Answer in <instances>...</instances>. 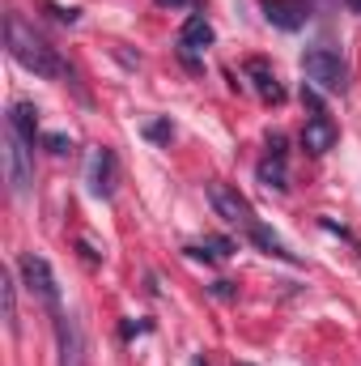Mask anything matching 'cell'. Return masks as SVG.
Instances as JSON below:
<instances>
[{"mask_svg": "<svg viewBox=\"0 0 361 366\" xmlns=\"http://www.w3.org/2000/svg\"><path fill=\"white\" fill-rule=\"evenodd\" d=\"M4 43H9V56H13L21 69H30L34 77H43V81H60V77H64V60L56 56V47H47L17 13L4 17Z\"/></svg>", "mask_w": 361, "mask_h": 366, "instance_id": "cell-1", "label": "cell"}, {"mask_svg": "<svg viewBox=\"0 0 361 366\" xmlns=\"http://www.w3.org/2000/svg\"><path fill=\"white\" fill-rule=\"evenodd\" d=\"M302 73H306V81L315 90H327V94H340L345 90V77H349L340 51H332V47H310L302 56Z\"/></svg>", "mask_w": 361, "mask_h": 366, "instance_id": "cell-2", "label": "cell"}, {"mask_svg": "<svg viewBox=\"0 0 361 366\" xmlns=\"http://www.w3.org/2000/svg\"><path fill=\"white\" fill-rule=\"evenodd\" d=\"M17 269H21V281H26V290L51 311V315H60V285H56V273H51V264L39 256V252H21V260H17Z\"/></svg>", "mask_w": 361, "mask_h": 366, "instance_id": "cell-3", "label": "cell"}, {"mask_svg": "<svg viewBox=\"0 0 361 366\" xmlns=\"http://www.w3.org/2000/svg\"><path fill=\"white\" fill-rule=\"evenodd\" d=\"M30 145L26 141H17L9 128H4V179L13 187V196H26L30 192V183H34V162H30Z\"/></svg>", "mask_w": 361, "mask_h": 366, "instance_id": "cell-4", "label": "cell"}, {"mask_svg": "<svg viewBox=\"0 0 361 366\" xmlns=\"http://www.w3.org/2000/svg\"><path fill=\"white\" fill-rule=\"evenodd\" d=\"M204 192H208V204L217 209V217H221V222H230V226H243V230L255 222V213H251V200H247L238 187H230V183H208Z\"/></svg>", "mask_w": 361, "mask_h": 366, "instance_id": "cell-5", "label": "cell"}, {"mask_svg": "<svg viewBox=\"0 0 361 366\" xmlns=\"http://www.w3.org/2000/svg\"><path fill=\"white\" fill-rule=\"evenodd\" d=\"M260 9H264L268 26L285 30V34H293V30H302L310 21V4L306 0H260Z\"/></svg>", "mask_w": 361, "mask_h": 366, "instance_id": "cell-6", "label": "cell"}, {"mask_svg": "<svg viewBox=\"0 0 361 366\" xmlns=\"http://www.w3.org/2000/svg\"><path fill=\"white\" fill-rule=\"evenodd\" d=\"M56 337H60V366H90L86 362V332L73 315H56Z\"/></svg>", "mask_w": 361, "mask_h": 366, "instance_id": "cell-7", "label": "cell"}, {"mask_svg": "<svg viewBox=\"0 0 361 366\" xmlns=\"http://www.w3.org/2000/svg\"><path fill=\"white\" fill-rule=\"evenodd\" d=\"M4 128H9L17 141H26L30 149H34V141H43V137H39V111H34V102H13L9 115H4Z\"/></svg>", "mask_w": 361, "mask_h": 366, "instance_id": "cell-8", "label": "cell"}, {"mask_svg": "<svg viewBox=\"0 0 361 366\" xmlns=\"http://www.w3.org/2000/svg\"><path fill=\"white\" fill-rule=\"evenodd\" d=\"M336 137H340V132H336V124H332L327 115H310L306 128H302V149L315 154V158H323V154L336 145Z\"/></svg>", "mask_w": 361, "mask_h": 366, "instance_id": "cell-9", "label": "cell"}, {"mask_svg": "<svg viewBox=\"0 0 361 366\" xmlns=\"http://www.w3.org/2000/svg\"><path fill=\"white\" fill-rule=\"evenodd\" d=\"M90 192L102 196V200L115 196V154H111L106 145L93 149V158H90Z\"/></svg>", "mask_w": 361, "mask_h": 366, "instance_id": "cell-10", "label": "cell"}, {"mask_svg": "<svg viewBox=\"0 0 361 366\" xmlns=\"http://www.w3.org/2000/svg\"><path fill=\"white\" fill-rule=\"evenodd\" d=\"M217 43V34H213V26L195 13V17H187L179 30V51H208Z\"/></svg>", "mask_w": 361, "mask_h": 366, "instance_id": "cell-11", "label": "cell"}, {"mask_svg": "<svg viewBox=\"0 0 361 366\" xmlns=\"http://www.w3.org/2000/svg\"><path fill=\"white\" fill-rule=\"evenodd\" d=\"M247 239H251V243H255L260 252L276 256V260H285V264H298V256H293V252H289V247H285V243H280L276 234H272L264 222H251V226H247Z\"/></svg>", "mask_w": 361, "mask_h": 366, "instance_id": "cell-12", "label": "cell"}, {"mask_svg": "<svg viewBox=\"0 0 361 366\" xmlns=\"http://www.w3.org/2000/svg\"><path fill=\"white\" fill-rule=\"evenodd\" d=\"M247 77L255 81V90L264 102H285V90H280V81H276V73H272L264 60H247Z\"/></svg>", "mask_w": 361, "mask_h": 366, "instance_id": "cell-13", "label": "cell"}, {"mask_svg": "<svg viewBox=\"0 0 361 366\" xmlns=\"http://www.w3.org/2000/svg\"><path fill=\"white\" fill-rule=\"evenodd\" d=\"M255 175H260V183H264V187H272V192H289V171H285V158H264Z\"/></svg>", "mask_w": 361, "mask_h": 366, "instance_id": "cell-14", "label": "cell"}, {"mask_svg": "<svg viewBox=\"0 0 361 366\" xmlns=\"http://www.w3.org/2000/svg\"><path fill=\"white\" fill-rule=\"evenodd\" d=\"M0 298H4V324H9V332L17 337V285H13V277L0 273Z\"/></svg>", "mask_w": 361, "mask_h": 366, "instance_id": "cell-15", "label": "cell"}, {"mask_svg": "<svg viewBox=\"0 0 361 366\" xmlns=\"http://www.w3.org/2000/svg\"><path fill=\"white\" fill-rule=\"evenodd\" d=\"M47 154H56V158H64V154H73V137H64V132H43V141H39Z\"/></svg>", "mask_w": 361, "mask_h": 366, "instance_id": "cell-16", "label": "cell"}, {"mask_svg": "<svg viewBox=\"0 0 361 366\" xmlns=\"http://www.w3.org/2000/svg\"><path fill=\"white\" fill-rule=\"evenodd\" d=\"M145 137L158 141V145H166V141L175 137V124H171V119H149V124H145Z\"/></svg>", "mask_w": 361, "mask_h": 366, "instance_id": "cell-17", "label": "cell"}, {"mask_svg": "<svg viewBox=\"0 0 361 366\" xmlns=\"http://www.w3.org/2000/svg\"><path fill=\"white\" fill-rule=\"evenodd\" d=\"M204 247H208V252H213L217 260H225V256H234V243H230V239H221V234H208V239H204Z\"/></svg>", "mask_w": 361, "mask_h": 366, "instance_id": "cell-18", "label": "cell"}, {"mask_svg": "<svg viewBox=\"0 0 361 366\" xmlns=\"http://www.w3.org/2000/svg\"><path fill=\"white\" fill-rule=\"evenodd\" d=\"M302 102H306L315 115H327V111H323V102H319V94H315V86H302Z\"/></svg>", "mask_w": 361, "mask_h": 366, "instance_id": "cell-19", "label": "cell"}, {"mask_svg": "<svg viewBox=\"0 0 361 366\" xmlns=\"http://www.w3.org/2000/svg\"><path fill=\"white\" fill-rule=\"evenodd\" d=\"M47 13H51V17H56V21H68V26H73V21H77V17H81V13H77V9H60V4H47Z\"/></svg>", "mask_w": 361, "mask_h": 366, "instance_id": "cell-20", "label": "cell"}, {"mask_svg": "<svg viewBox=\"0 0 361 366\" xmlns=\"http://www.w3.org/2000/svg\"><path fill=\"white\" fill-rule=\"evenodd\" d=\"M268 158H285V132H268Z\"/></svg>", "mask_w": 361, "mask_h": 366, "instance_id": "cell-21", "label": "cell"}, {"mask_svg": "<svg viewBox=\"0 0 361 366\" xmlns=\"http://www.w3.org/2000/svg\"><path fill=\"white\" fill-rule=\"evenodd\" d=\"M77 252H81V256H86L90 264H98V260H102V252H93V243H90V239H77Z\"/></svg>", "mask_w": 361, "mask_h": 366, "instance_id": "cell-22", "label": "cell"}, {"mask_svg": "<svg viewBox=\"0 0 361 366\" xmlns=\"http://www.w3.org/2000/svg\"><path fill=\"white\" fill-rule=\"evenodd\" d=\"M213 298H234V281H213Z\"/></svg>", "mask_w": 361, "mask_h": 366, "instance_id": "cell-23", "label": "cell"}, {"mask_svg": "<svg viewBox=\"0 0 361 366\" xmlns=\"http://www.w3.org/2000/svg\"><path fill=\"white\" fill-rule=\"evenodd\" d=\"M136 332H149V324L145 320H128L123 324V337H136Z\"/></svg>", "mask_w": 361, "mask_h": 366, "instance_id": "cell-24", "label": "cell"}, {"mask_svg": "<svg viewBox=\"0 0 361 366\" xmlns=\"http://www.w3.org/2000/svg\"><path fill=\"white\" fill-rule=\"evenodd\" d=\"M162 9H183V4H191V0H158Z\"/></svg>", "mask_w": 361, "mask_h": 366, "instance_id": "cell-25", "label": "cell"}, {"mask_svg": "<svg viewBox=\"0 0 361 366\" xmlns=\"http://www.w3.org/2000/svg\"><path fill=\"white\" fill-rule=\"evenodd\" d=\"M345 9H349V13H361V0H345Z\"/></svg>", "mask_w": 361, "mask_h": 366, "instance_id": "cell-26", "label": "cell"}]
</instances>
